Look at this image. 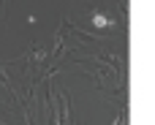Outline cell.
<instances>
[{
  "instance_id": "6da1fadb",
  "label": "cell",
  "mask_w": 155,
  "mask_h": 125,
  "mask_svg": "<svg viewBox=\"0 0 155 125\" xmlns=\"http://www.w3.org/2000/svg\"><path fill=\"white\" fill-rule=\"evenodd\" d=\"M93 25H95V27H106V25H109V16L101 14V11H95V14H93Z\"/></svg>"
}]
</instances>
